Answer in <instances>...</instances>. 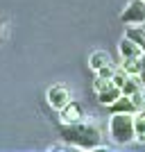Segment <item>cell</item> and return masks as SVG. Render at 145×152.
Instances as JSON below:
<instances>
[{"label": "cell", "mask_w": 145, "mask_h": 152, "mask_svg": "<svg viewBox=\"0 0 145 152\" xmlns=\"http://www.w3.org/2000/svg\"><path fill=\"white\" fill-rule=\"evenodd\" d=\"M118 52H120V57H122V59H127V57H141V55H143V50L134 43L132 39H127V37L118 43Z\"/></svg>", "instance_id": "7"}, {"label": "cell", "mask_w": 145, "mask_h": 152, "mask_svg": "<svg viewBox=\"0 0 145 152\" xmlns=\"http://www.w3.org/2000/svg\"><path fill=\"white\" fill-rule=\"evenodd\" d=\"M114 66H111V64H107V66H102L100 70H95V75L98 77H102V80H114Z\"/></svg>", "instance_id": "13"}, {"label": "cell", "mask_w": 145, "mask_h": 152, "mask_svg": "<svg viewBox=\"0 0 145 152\" xmlns=\"http://www.w3.org/2000/svg\"><path fill=\"white\" fill-rule=\"evenodd\" d=\"M134 129H136V139L145 143V111L134 114Z\"/></svg>", "instance_id": "12"}, {"label": "cell", "mask_w": 145, "mask_h": 152, "mask_svg": "<svg viewBox=\"0 0 145 152\" xmlns=\"http://www.w3.org/2000/svg\"><path fill=\"white\" fill-rule=\"evenodd\" d=\"M141 84H143V77L141 75H129L122 84V93L125 95H138L141 93Z\"/></svg>", "instance_id": "8"}, {"label": "cell", "mask_w": 145, "mask_h": 152, "mask_svg": "<svg viewBox=\"0 0 145 152\" xmlns=\"http://www.w3.org/2000/svg\"><path fill=\"white\" fill-rule=\"evenodd\" d=\"M143 100H145V91H143Z\"/></svg>", "instance_id": "15"}, {"label": "cell", "mask_w": 145, "mask_h": 152, "mask_svg": "<svg viewBox=\"0 0 145 152\" xmlns=\"http://www.w3.org/2000/svg\"><path fill=\"white\" fill-rule=\"evenodd\" d=\"M122 68H125L129 75H143L145 66H143V61H141V57H127V59H122Z\"/></svg>", "instance_id": "9"}, {"label": "cell", "mask_w": 145, "mask_h": 152, "mask_svg": "<svg viewBox=\"0 0 145 152\" xmlns=\"http://www.w3.org/2000/svg\"><path fill=\"white\" fill-rule=\"evenodd\" d=\"M93 89H95V95H98V102H100V104H104V107H109L111 102H116L120 95H122V89H120L114 80H102V77H95Z\"/></svg>", "instance_id": "3"}, {"label": "cell", "mask_w": 145, "mask_h": 152, "mask_svg": "<svg viewBox=\"0 0 145 152\" xmlns=\"http://www.w3.org/2000/svg\"><path fill=\"white\" fill-rule=\"evenodd\" d=\"M59 136L68 145H75L79 150H98L100 148V129L91 123H61L59 125Z\"/></svg>", "instance_id": "1"}, {"label": "cell", "mask_w": 145, "mask_h": 152, "mask_svg": "<svg viewBox=\"0 0 145 152\" xmlns=\"http://www.w3.org/2000/svg\"><path fill=\"white\" fill-rule=\"evenodd\" d=\"M109 134L114 143L118 145H127L136 139V129H134V114H114V118L109 121Z\"/></svg>", "instance_id": "2"}, {"label": "cell", "mask_w": 145, "mask_h": 152, "mask_svg": "<svg viewBox=\"0 0 145 152\" xmlns=\"http://www.w3.org/2000/svg\"><path fill=\"white\" fill-rule=\"evenodd\" d=\"M5 41V20H0V43Z\"/></svg>", "instance_id": "14"}, {"label": "cell", "mask_w": 145, "mask_h": 152, "mask_svg": "<svg viewBox=\"0 0 145 152\" xmlns=\"http://www.w3.org/2000/svg\"><path fill=\"white\" fill-rule=\"evenodd\" d=\"M125 37L132 39L134 43L143 50V55H145V30H141V27H127V30H125Z\"/></svg>", "instance_id": "11"}, {"label": "cell", "mask_w": 145, "mask_h": 152, "mask_svg": "<svg viewBox=\"0 0 145 152\" xmlns=\"http://www.w3.org/2000/svg\"><path fill=\"white\" fill-rule=\"evenodd\" d=\"M45 100H48V104H50L52 109H61L66 102L70 100V93L66 86H61V84H55V86H50L48 89V95H45Z\"/></svg>", "instance_id": "5"}, {"label": "cell", "mask_w": 145, "mask_h": 152, "mask_svg": "<svg viewBox=\"0 0 145 152\" xmlns=\"http://www.w3.org/2000/svg\"><path fill=\"white\" fill-rule=\"evenodd\" d=\"M107 64H111V59H109L107 52L102 50H95L91 57H88V66H91V70H100L102 66H107Z\"/></svg>", "instance_id": "10"}, {"label": "cell", "mask_w": 145, "mask_h": 152, "mask_svg": "<svg viewBox=\"0 0 145 152\" xmlns=\"http://www.w3.org/2000/svg\"><path fill=\"white\" fill-rule=\"evenodd\" d=\"M59 116H61V121H63V123H75V121H82V104H79V102L68 100L61 109H59Z\"/></svg>", "instance_id": "6"}, {"label": "cell", "mask_w": 145, "mask_h": 152, "mask_svg": "<svg viewBox=\"0 0 145 152\" xmlns=\"http://www.w3.org/2000/svg\"><path fill=\"white\" fill-rule=\"evenodd\" d=\"M120 20L125 25H143L145 23V0H132L120 12Z\"/></svg>", "instance_id": "4"}]
</instances>
